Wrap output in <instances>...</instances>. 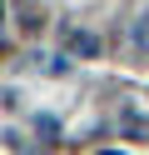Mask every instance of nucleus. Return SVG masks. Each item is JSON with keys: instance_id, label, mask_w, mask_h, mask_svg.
I'll list each match as a JSON object with an SVG mask.
<instances>
[{"instance_id": "7ed1b4c3", "label": "nucleus", "mask_w": 149, "mask_h": 155, "mask_svg": "<svg viewBox=\"0 0 149 155\" xmlns=\"http://www.w3.org/2000/svg\"><path fill=\"white\" fill-rule=\"evenodd\" d=\"M104 155H119V150H104Z\"/></svg>"}, {"instance_id": "f257e3e1", "label": "nucleus", "mask_w": 149, "mask_h": 155, "mask_svg": "<svg viewBox=\"0 0 149 155\" xmlns=\"http://www.w3.org/2000/svg\"><path fill=\"white\" fill-rule=\"evenodd\" d=\"M65 50H70V55H79V60H95V55H99V35L75 25V30H65Z\"/></svg>"}, {"instance_id": "f03ea898", "label": "nucleus", "mask_w": 149, "mask_h": 155, "mask_svg": "<svg viewBox=\"0 0 149 155\" xmlns=\"http://www.w3.org/2000/svg\"><path fill=\"white\" fill-rule=\"evenodd\" d=\"M119 130H124L129 140H149V115L139 110V105H124V110H119Z\"/></svg>"}]
</instances>
